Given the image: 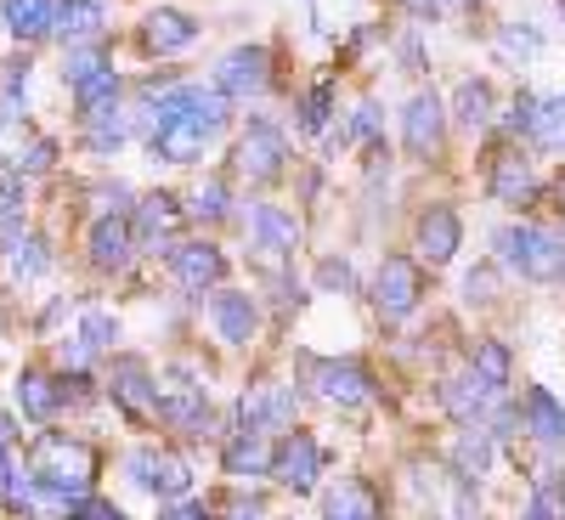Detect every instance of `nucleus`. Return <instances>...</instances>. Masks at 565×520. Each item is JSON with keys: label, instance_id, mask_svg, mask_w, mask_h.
<instances>
[{"label": "nucleus", "instance_id": "obj_1", "mask_svg": "<svg viewBox=\"0 0 565 520\" xmlns=\"http://www.w3.org/2000/svg\"><path fill=\"white\" fill-rule=\"evenodd\" d=\"M498 266L526 277V283H543V289H554V283H565V238L537 221H514V226H498Z\"/></svg>", "mask_w": 565, "mask_h": 520}, {"label": "nucleus", "instance_id": "obj_2", "mask_svg": "<svg viewBox=\"0 0 565 520\" xmlns=\"http://www.w3.org/2000/svg\"><path fill=\"white\" fill-rule=\"evenodd\" d=\"M29 469H34V481H40V487H52V492H63V498H79V492H90V481H97L103 458H97V447L79 442V436L40 431Z\"/></svg>", "mask_w": 565, "mask_h": 520}, {"label": "nucleus", "instance_id": "obj_3", "mask_svg": "<svg viewBox=\"0 0 565 520\" xmlns=\"http://www.w3.org/2000/svg\"><path fill=\"white\" fill-rule=\"evenodd\" d=\"M108 402L136 424V431H148V424H159V373L141 357H114V368H108Z\"/></svg>", "mask_w": 565, "mask_h": 520}, {"label": "nucleus", "instance_id": "obj_4", "mask_svg": "<svg viewBox=\"0 0 565 520\" xmlns=\"http://www.w3.org/2000/svg\"><path fill=\"white\" fill-rule=\"evenodd\" d=\"M232 170L249 187L282 181V170H289V141H282V130L271 119H249V130L238 136V148H232Z\"/></svg>", "mask_w": 565, "mask_h": 520}, {"label": "nucleus", "instance_id": "obj_5", "mask_svg": "<svg viewBox=\"0 0 565 520\" xmlns=\"http://www.w3.org/2000/svg\"><path fill=\"white\" fill-rule=\"evenodd\" d=\"M424 306V266L413 255H385L373 272V311L380 322H402Z\"/></svg>", "mask_w": 565, "mask_h": 520}, {"label": "nucleus", "instance_id": "obj_6", "mask_svg": "<svg viewBox=\"0 0 565 520\" xmlns=\"http://www.w3.org/2000/svg\"><path fill=\"white\" fill-rule=\"evenodd\" d=\"M159 424H170V431H181V436H204L210 431V391H204V380H193L186 368H170L159 380Z\"/></svg>", "mask_w": 565, "mask_h": 520}, {"label": "nucleus", "instance_id": "obj_7", "mask_svg": "<svg viewBox=\"0 0 565 520\" xmlns=\"http://www.w3.org/2000/svg\"><path fill=\"white\" fill-rule=\"evenodd\" d=\"M295 418H300V391L289 380H255L238 396V424H244V431L282 436V431H295Z\"/></svg>", "mask_w": 565, "mask_h": 520}, {"label": "nucleus", "instance_id": "obj_8", "mask_svg": "<svg viewBox=\"0 0 565 520\" xmlns=\"http://www.w3.org/2000/svg\"><path fill=\"white\" fill-rule=\"evenodd\" d=\"M306 368H311V391L328 407H367L373 396H380L367 362H356V357H322V362H306Z\"/></svg>", "mask_w": 565, "mask_h": 520}, {"label": "nucleus", "instance_id": "obj_9", "mask_svg": "<svg viewBox=\"0 0 565 520\" xmlns=\"http://www.w3.org/2000/svg\"><path fill=\"white\" fill-rule=\"evenodd\" d=\"M322 464H328V458H322V447H317L311 431H282V436L271 442V481H277V487H289L295 498L317 487Z\"/></svg>", "mask_w": 565, "mask_h": 520}, {"label": "nucleus", "instance_id": "obj_10", "mask_svg": "<svg viewBox=\"0 0 565 520\" xmlns=\"http://www.w3.org/2000/svg\"><path fill=\"white\" fill-rule=\"evenodd\" d=\"M164 266H170V277L181 283L186 295H204V289H221L226 283V255L210 238H175L164 250Z\"/></svg>", "mask_w": 565, "mask_h": 520}, {"label": "nucleus", "instance_id": "obj_11", "mask_svg": "<svg viewBox=\"0 0 565 520\" xmlns=\"http://www.w3.org/2000/svg\"><path fill=\"white\" fill-rule=\"evenodd\" d=\"M181 221H186V204L175 199V193H141L136 199V210H130V232H136V250L141 255H159V250H170L175 244V232H181Z\"/></svg>", "mask_w": 565, "mask_h": 520}, {"label": "nucleus", "instance_id": "obj_12", "mask_svg": "<svg viewBox=\"0 0 565 520\" xmlns=\"http://www.w3.org/2000/svg\"><path fill=\"white\" fill-rule=\"evenodd\" d=\"M402 141H407V159H418V165H430L447 148V103L436 97V91L407 97V108H402Z\"/></svg>", "mask_w": 565, "mask_h": 520}, {"label": "nucleus", "instance_id": "obj_13", "mask_svg": "<svg viewBox=\"0 0 565 520\" xmlns=\"http://www.w3.org/2000/svg\"><path fill=\"white\" fill-rule=\"evenodd\" d=\"M125 469H130V481H136L141 492H148V498H159V503H175V498L193 492V469H186L175 453L141 447V453H130V458H125Z\"/></svg>", "mask_w": 565, "mask_h": 520}, {"label": "nucleus", "instance_id": "obj_14", "mask_svg": "<svg viewBox=\"0 0 565 520\" xmlns=\"http://www.w3.org/2000/svg\"><path fill=\"white\" fill-rule=\"evenodd\" d=\"M487 199H492V204H503V210H526V204L537 199L532 159H526L521 148H514V141L487 159Z\"/></svg>", "mask_w": 565, "mask_h": 520}, {"label": "nucleus", "instance_id": "obj_15", "mask_svg": "<svg viewBox=\"0 0 565 520\" xmlns=\"http://www.w3.org/2000/svg\"><path fill=\"white\" fill-rule=\"evenodd\" d=\"M215 85L226 91L232 103L266 97V85H271V52H266V45H238V52H226L215 63Z\"/></svg>", "mask_w": 565, "mask_h": 520}, {"label": "nucleus", "instance_id": "obj_16", "mask_svg": "<svg viewBox=\"0 0 565 520\" xmlns=\"http://www.w3.org/2000/svg\"><path fill=\"white\" fill-rule=\"evenodd\" d=\"M210 322H215V335H221V346H255V335H260V306H255V295L249 289H221L210 295Z\"/></svg>", "mask_w": 565, "mask_h": 520}, {"label": "nucleus", "instance_id": "obj_17", "mask_svg": "<svg viewBox=\"0 0 565 520\" xmlns=\"http://www.w3.org/2000/svg\"><path fill=\"white\" fill-rule=\"evenodd\" d=\"M300 221L289 215V210H277V204H249V244L266 255V261H282V255H295L300 250Z\"/></svg>", "mask_w": 565, "mask_h": 520}, {"label": "nucleus", "instance_id": "obj_18", "mask_svg": "<svg viewBox=\"0 0 565 520\" xmlns=\"http://www.w3.org/2000/svg\"><path fill=\"white\" fill-rule=\"evenodd\" d=\"M322 520H385V492L367 476H340L322 492Z\"/></svg>", "mask_w": 565, "mask_h": 520}, {"label": "nucleus", "instance_id": "obj_19", "mask_svg": "<svg viewBox=\"0 0 565 520\" xmlns=\"http://www.w3.org/2000/svg\"><path fill=\"white\" fill-rule=\"evenodd\" d=\"M130 255H136V232H130L125 210L90 221V266H97V272H125Z\"/></svg>", "mask_w": 565, "mask_h": 520}, {"label": "nucleus", "instance_id": "obj_20", "mask_svg": "<svg viewBox=\"0 0 565 520\" xmlns=\"http://www.w3.org/2000/svg\"><path fill=\"white\" fill-rule=\"evenodd\" d=\"M199 40V18L193 12H181V7H153L148 18H141V52H186V45Z\"/></svg>", "mask_w": 565, "mask_h": 520}, {"label": "nucleus", "instance_id": "obj_21", "mask_svg": "<svg viewBox=\"0 0 565 520\" xmlns=\"http://www.w3.org/2000/svg\"><path fill=\"white\" fill-rule=\"evenodd\" d=\"M210 148V130L199 119H164L153 136H148V153L159 165H199Z\"/></svg>", "mask_w": 565, "mask_h": 520}, {"label": "nucleus", "instance_id": "obj_22", "mask_svg": "<svg viewBox=\"0 0 565 520\" xmlns=\"http://www.w3.org/2000/svg\"><path fill=\"white\" fill-rule=\"evenodd\" d=\"M413 238H418V255L430 261V266H447V261L458 255V244H463V221H458V210L436 204V210H424V215H418Z\"/></svg>", "mask_w": 565, "mask_h": 520}, {"label": "nucleus", "instance_id": "obj_23", "mask_svg": "<svg viewBox=\"0 0 565 520\" xmlns=\"http://www.w3.org/2000/svg\"><path fill=\"white\" fill-rule=\"evenodd\" d=\"M221 469L226 476H271V442H266V431H232L226 442H221Z\"/></svg>", "mask_w": 565, "mask_h": 520}, {"label": "nucleus", "instance_id": "obj_24", "mask_svg": "<svg viewBox=\"0 0 565 520\" xmlns=\"http://www.w3.org/2000/svg\"><path fill=\"white\" fill-rule=\"evenodd\" d=\"M521 424L532 431V442H543L548 453L565 447V407H559L543 385H526V396H521Z\"/></svg>", "mask_w": 565, "mask_h": 520}, {"label": "nucleus", "instance_id": "obj_25", "mask_svg": "<svg viewBox=\"0 0 565 520\" xmlns=\"http://www.w3.org/2000/svg\"><path fill=\"white\" fill-rule=\"evenodd\" d=\"M79 136H85V148L97 153V159L119 153V148H125V136H130V125H125V108H119V103L79 108Z\"/></svg>", "mask_w": 565, "mask_h": 520}, {"label": "nucleus", "instance_id": "obj_26", "mask_svg": "<svg viewBox=\"0 0 565 520\" xmlns=\"http://www.w3.org/2000/svg\"><path fill=\"white\" fill-rule=\"evenodd\" d=\"M18 407H23V418H34V424H52V418L68 407V391H63L57 373L29 368L23 380H18Z\"/></svg>", "mask_w": 565, "mask_h": 520}, {"label": "nucleus", "instance_id": "obj_27", "mask_svg": "<svg viewBox=\"0 0 565 520\" xmlns=\"http://www.w3.org/2000/svg\"><path fill=\"white\" fill-rule=\"evenodd\" d=\"M487 402H492V385L481 380L476 368H458V373H447V380H441V407H447V418H458V424L481 418Z\"/></svg>", "mask_w": 565, "mask_h": 520}, {"label": "nucleus", "instance_id": "obj_28", "mask_svg": "<svg viewBox=\"0 0 565 520\" xmlns=\"http://www.w3.org/2000/svg\"><path fill=\"white\" fill-rule=\"evenodd\" d=\"M492 453H498V436L487 431V418H469L463 436H458V447H452V476H469V481L487 476Z\"/></svg>", "mask_w": 565, "mask_h": 520}, {"label": "nucleus", "instance_id": "obj_29", "mask_svg": "<svg viewBox=\"0 0 565 520\" xmlns=\"http://www.w3.org/2000/svg\"><path fill=\"white\" fill-rule=\"evenodd\" d=\"M492 108H498L492 79H487V74H463L458 91H452V119H458L463 130H481V125H492Z\"/></svg>", "mask_w": 565, "mask_h": 520}, {"label": "nucleus", "instance_id": "obj_30", "mask_svg": "<svg viewBox=\"0 0 565 520\" xmlns=\"http://www.w3.org/2000/svg\"><path fill=\"white\" fill-rule=\"evenodd\" d=\"M0 18L18 40H45L57 29V0H0Z\"/></svg>", "mask_w": 565, "mask_h": 520}, {"label": "nucleus", "instance_id": "obj_31", "mask_svg": "<svg viewBox=\"0 0 565 520\" xmlns=\"http://www.w3.org/2000/svg\"><path fill=\"white\" fill-rule=\"evenodd\" d=\"M57 40L85 45V40H103V0H57Z\"/></svg>", "mask_w": 565, "mask_h": 520}, {"label": "nucleus", "instance_id": "obj_32", "mask_svg": "<svg viewBox=\"0 0 565 520\" xmlns=\"http://www.w3.org/2000/svg\"><path fill=\"white\" fill-rule=\"evenodd\" d=\"M469 368H476L481 373V380L492 385V396H503V385L514 380V351L503 346V340H476V346H469Z\"/></svg>", "mask_w": 565, "mask_h": 520}, {"label": "nucleus", "instance_id": "obj_33", "mask_svg": "<svg viewBox=\"0 0 565 520\" xmlns=\"http://www.w3.org/2000/svg\"><path fill=\"white\" fill-rule=\"evenodd\" d=\"M492 45H498V57H503V63L521 68V63H532V57L543 52V34H537L532 23H503Z\"/></svg>", "mask_w": 565, "mask_h": 520}, {"label": "nucleus", "instance_id": "obj_34", "mask_svg": "<svg viewBox=\"0 0 565 520\" xmlns=\"http://www.w3.org/2000/svg\"><path fill=\"white\" fill-rule=\"evenodd\" d=\"M526 141H537V148H565V97H543L537 103Z\"/></svg>", "mask_w": 565, "mask_h": 520}, {"label": "nucleus", "instance_id": "obj_35", "mask_svg": "<svg viewBox=\"0 0 565 520\" xmlns=\"http://www.w3.org/2000/svg\"><path fill=\"white\" fill-rule=\"evenodd\" d=\"M7 266L18 277H45L52 272V255H45L40 238H18V232H7Z\"/></svg>", "mask_w": 565, "mask_h": 520}, {"label": "nucleus", "instance_id": "obj_36", "mask_svg": "<svg viewBox=\"0 0 565 520\" xmlns=\"http://www.w3.org/2000/svg\"><path fill=\"white\" fill-rule=\"evenodd\" d=\"M328 119H334V85L328 79H317L306 97H300V130L306 136H322L328 130Z\"/></svg>", "mask_w": 565, "mask_h": 520}, {"label": "nucleus", "instance_id": "obj_37", "mask_svg": "<svg viewBox=\"0 0 565 520\" xmlns=\"http://www.w3.org/2000/svg\"><path fill=\"white\" fill-rule=\"evenodd\" d=\"M12 165H18L23 176L57 170V141H52V136H29V141H18V148H12Z\"/></svg>", "mask_w": 565, "mask_h": 520}, {"label": "nucleus", "instance_id": "obj_38", "mask_svg": "<svg viewBox=\"0 0 565 520\" xmlns=\"http://www.w3.org/2000/svg\"><path fill=\"white\" fill-rule=\"evenodd\" d=\"M186 215L193 221H226L232 215V193H226V181H204L193 199H186Z\"/></svg>", "mask_w": 565, "mask_h": 520}, {"label": "nucleus", "instance_id": "obj_39", "mask_svg": "<svg viewBox=\"0 0 565 520\" xmlns=\"http://www.w3.org/2000/svg\"><path fill=\"white\" fill-rule=\"evenodd\" d=\"M114 340H119V317H114V311H85V322H79V346L97 357V351H114Z\"/></svg>", "mask_w": 565, "mask_h": 520}, {"label": "nucleus", "instance_id": "obj_40", "mask_svg": "<svg viewBox=\"0 0 565 520\" xmlns=\"http://www.w3.org/2000/svg\"><path fill=\"white\" fill-rule=\"evenodd\" d=\"M18 221H23V170L7 165L0 170V232H18Z\"/></svg>", "mask_w": 565, "mask_h": 520}, {"label": "nucleus", "instance_id": "obj_41", "mask_svg": "<svg viewBox=\"0 0 565 520\" xmlns=\"http://www.w3.org/2000/svg\"><path fill=\"white\" fill-rule=\"evenodd\" d=\"M317 289H328V295H356L351 261H345V255H322V261H317Z\"/></svg>", "mask_w": 565, "mask_h": 520}, {"label": "nucleus", "instance_id": "obj_42", "mask_svg": "<svg viewBox=\"0 0 565 520\" xmlns=\"http://www.w3.org/2000/svg\"><path fill=\"white\" fill-rule=\"evenodd\" d=\"M74 103L79 108H97V103H119V74L114 68H97L85 85H74Z\"/></svg>", "mask_w": 565, "mask_h": 520}, {"label": "nucleus", "instance_id": "obj_43", "mask_svg": "<svg viewBox=\"0 0 565 520\" xmlns=\"http://www.w3.org/2000/svg\"><path fill=\"white\" fill-rule=\"evenodd\" d=\"M351 141H362V148L385 141V114H380V103H373V97L351 108Z\"/></svg>", "mask_w": 565, "mask_h": 520}, {"label": "nucleus", "instance_id": "obj_44", "mask_svg": "<svg viewBox=\"0 0 565 520\" xmlns=\"http://www.w3.org/2000/svg\"><path fill=\"white\" fill-rule=\"evenodd\" d=\"M97 68H108V57L97 52V45H90V52H85V45H68V63H63V85L74 91V85H85V79L97 74Z\"/></svg>", "mask_w": 565, "mask_h": 520}, {"label": "nucleus", "instance_id": "obj_45", "mask_svg": "<svg viewBox=\"0 0 565 520\" xmlns=\"http://www.w3.org/2000/svg\"><path fill=\"white\" fill-rule=\"evenodd\" d=\"M498 295V266H469L463 272V300L469 306H487Z\"/></svg>", "mask_w": 565, "mask_h": 520}, {"label": "nucleus", "instance_id": "obj_46", "mask_svg": "<svg viewBox=\"0 0 565 520\" xmlns=\"http://www.w3.org/2000/svg\"><path fill=\"white\" fill-rule=\"evenodd\" d=\"M63 520H125V514H119L108 498H90V492H79V498H68Z\"/></svg>", "mask_w": 565, "mask_h": 520}, {"label": "nucleus", "instance_id": "obj_47", "mask_svg": "<svg viewBox=\"0 0 565 520\" xmlns=\"http://www.w3.org/2000/svg\"><path fill=\"white\" fill-rule=\"evenodd\" d=\"M532 114H537V97H526V91H521V97L509 103V114H503V130L509 136H526L532 130Z\"/></svg>", "mask_w": 565, "mask_h": 520}, {"label": "nucleus", "instance_id": "obj_48", "mask_svg": "<svg viewBox=\"0 0 565 520\" xmlns=\"http://www.w3.org/2000/svg\"><path fill=\"white\" fill-rule=\"evenodd\" d=\"M159 520H215V514H210V503H193V498H175V503H170V509H164Z\"/></svg>", "mask_w": 565, "mask_h": 520}, {"label": "nucleus", "instance_id": "obj_49", "mask_svg": "<svg viewBox=\"0 0 565 520\" xmlns=\"http://www.w3.org/2000/svg\"><path fill=\"white\" fill-rule=\"evenodd\" d=\"M221 520H260V503H249V498H232Z\"/></svg>", "mask_w": 565, "mask_h": 520}, {"label": "nucleus", "instance_id": "obj_50", "mask_svg": "<svg viewBox=\"0 0 565 520\" xmlns=\"http://www.w3.org/2000/svg\"><path fill=\"white\" fill-rule=\"evenodd\" d=\"M402 68H413V74H418V68H424V45H418V40H413V34H407V40H402Z\"/></svg>", "mask_w": 565, "mask_h": 520}, {"label": "nucleus", "instance_id": "obj_51", "mask_svg": "<svg viewBox=\"0 0 565 520\" xmlns=\"http://www.w3.org/2000/svg\"><path fill=\"white\" fill-rule=\"evenodd\" d=\"M548 199H554V204H559V215H565V170L548 181Z\"/></svg>", "mask_w": 565, "mask_h": 520}, {"label": "nucleus", "instance_id": "obj_52", "mask_svg": "<svg viewBox=\"0 0 565 520\" xmlns=\"http://www.w3.org/2000/svg\"><path fill=\"white\" fill-rule=\"evenodd\" d=\"M7 447H12V418L0 413V453H7Z\"/></svg>", "mask_w": 565, "mask_h": 520}]
</instances>
